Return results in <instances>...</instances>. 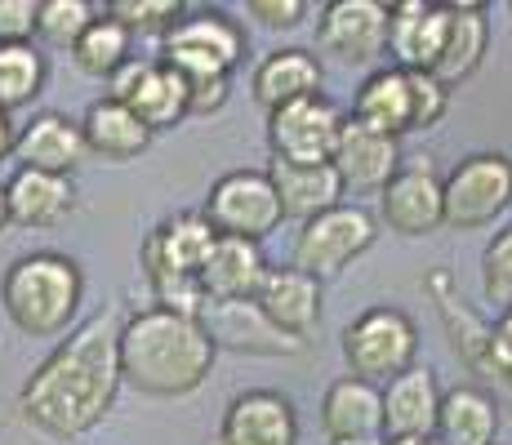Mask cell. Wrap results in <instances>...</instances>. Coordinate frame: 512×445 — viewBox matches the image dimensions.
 I'll return each mask as SVG.
<instances>
[{"instance_id":"1f68e13d","label":"cell","mask_w":512,"mask_h":445,"mask_svg":"<svg viewBox=\"0 0 512 445\" xmlns=\"http://www.w3.org/2000/svg\"><path fill=\"white\" fill-rule=\"evenodd\" d=\"M103 18L94 0H41V18H36V36L54 49H76L85 32Z\"/></svg>"},{"instance_id":"e575fe53","label":"cell","mask_w":512,"mask_h":445,"mask_svg":"<svg viewBox=\"0 0 512 445\" xmlns=\"http://www.w3.org/2000/svg\"><path fill=\"white\" fill-rule=\"evenodd\" d=\"M410 76V125L432 130L450 112V85H441L432 72H406Z\"/></svg>"},{"instance_id":"b9f144b4","label":"cell","mask_w":512,"mask_h":445,"mask_svg":"<svg viewBox=\"0 0 512 445\" xmlns=\"http://www.w3.org/2000/svg\"><path fill=\"white\" fill-rule=\"evenodd\" d=\"M383 445H437V441H419V437H401V441H383Z\"/></svg>"},{"instance_id":"d4e9b609","label":"cell","mask_w":512,"mask_h":445,"mask_svg":"<svg viewBox=\"0 0 512 445\" xmlns=\"http://www.w3.org/2000/svg\"><path fill=\"white\" fill-rule=\"evenodd\" d=\"M5 192H9V214H14L18 227H58L76 210V187L67 174L14 170Z\"/></svg>"},{"instance_id":"ac0fdd59","label":"cell","mask_w":512,"mask_h":445,"mask_svg":"<svg viewBox=\"0 0 512 445\" xmlns=\"http://www.w3.org/2000/svg\"><path fill=\"white\" fill-rule=\"evenodd\" d=\"M321 432L330 445L383 441V388L357 374H343L321 397Z\"/></svg>"},{"instance_id":"7402d4cb","label":"cell","mask_w":512,"mask_h":445,"mask_svg":"<svg viewBox=\"0 0 512 445\" xmlns=\"http://www.w3.org/2000/svg\"><path fill=\"white\" fill-rule=\"evenodd\" d=\"M321 81H326V67L312 49H272L259 67H254V98H259L268 112L277 107H290V103H303V98H317L321 94Z\"/></svg>"},{"instance_id":"603a6c76","label":"cell","mask_w":512,"mask_h":445,"mask_svg":"<svg viewBox=\"0 0 512 445\" xmlns=\"http://www.w3.org/2000/svg\"><path fill=\"white\" fill-rule=\"evenodd\" d=\"M81 130H85V143H90L94 156H103V161H134V156L147 152V143H152V125L143 121L134 107L116 103V98H94L90 107H85L81 116Z\"/></svg>"},{"instance_id":"83f0119b","label":"cell","mask_w":512,"mask_h":445,"mask_svg":"<svg viewBox=\"0 0 512 445\" xmlns=\"http://www.w3.org/2000/svg\"><path fill=\"white\" fill-rule=\"evenodd\" d=\"M268 276V259L254 241H236V236H219L210 263H205V299H254Z\"/></svg>"},{"instance_id":"3957f363","label":"cell","mask_w":512,"mask_h":445,"mask_svg":"<svg viewBox=\"0 0 512 445\" xmlns=\"http://www.w3.org/2000/svg\"><path fill=\"white\" fill-rule=\"evenodd\" d=\"M214 245H219V232L205 223V214H174V219L156 223L147 232L139 250V267H143V281L152 285L156 308H170L201 321L205 312L201 276Z\"/></svg>"},{"instance_id":"7a4b0ae2","label":"cell","mask_w":512,"mask_h":445,"mask_svg":"<svg viewBox=\"0 0 512 445\" xmlns=\"http://www.w3.org/2000/svg\"><path fill=\"white\" fill-rule=\"evenodd\" d=\"M214 348L210 330L196 316L170 308H139L121 325V374L143 397H187L210 379Z\"/></svg>"},{"instance_id":"ffe728a7","label":"cell","mask_w":512,"mask_h":445,"mask_svg":"<svg viewBox=\"0 0 512 445\" xmlns=\"http://www.w3.org/2000/svg\"><path fill=\"white\" fill-rule=\"evenodd\" d=\"M254 303H259V312L268 316L281 334L308 343V334L317 330V321H321V281L308 276L303 267H294V263L268 267V276H263Z\"/></svg>"},{"instance_id":"277c9868","label":"cell","mask_w":512,"mask_h":445,"mask_svg":"<svg viewBox=\"0 0 512 445\" xmlns=\"http://www.w3.org/2000/svg\"><path fill=\"white\" fill-rule=\"evenodd\" d=\"M85 294L81 263L54 250H36L9 263L0 281V308L32 339H54L72 325Z\"/></svg>"},{"instance_id":"ee69618b","label":"cell","mask_w":512,"mask_h":445,"mask_svg":"<svg viewBox=\"0 0 512 445\" xmlns=\"http://www.w3.org/2000/svg\"><path fill=\"white\" fill-rule=\"evenodd\" d=\"M508 14H512V0H508Z\"/></svg>"},{"instance_id":"60d3db41","label":"cell","mask_w":512,"mask_h":445,"mask_svg":"<svg viewBox=\"0 0 512 445\" xmlns=\"http://www.w3.org/2000/svg\"><path fill=\"white\" fill-rule=\"evenodd\" d=\"M14 223V214H9V192H5V183H0V232Z\"/></svg>"},{"instance_id":"9c48e42d","label":"cell","mask_w":512,"mask_h":445,"mask_svg":"<svg viewBox=\"0 0 512 445\" xmlns=\"http://www.w3.org/2000/svg\"><path fill=\"white\" fill-rule=\"evenodd\" d=\"M343 121H348V116H343L326 94L268 112L272 161H285V165H330L334 161V147H339V134H343Z\"/></svg>"},{"instance_id":"30bf717a","label":"cell","mask_w":512,"mask_h":445,"mask_svg":"<svg viewBox=\"0 0 512 445\" xmlns=\"http://www.w3.org/2000/svg\"><path fill=\"white\" fill-rule=\"evenodd\" d=\"M161 58L174 72H236L245 58V32L223 9H196L161 41Z\"/></svg>"},{"instance_id":"74e56055","label":"cell","mask_w":512,"mask_h":445,"mask_svg":"<svg viewBox=\"0 0 512 445\" xmlns=\"http://www.w3.org/2000/svg\"><path fill=\"white\" fill-rule=\"evenodd\" d=\"M245 14L259 18L263 27H281V32H290V27H299L303 18H308V5H303V0H250Z\"/></svg>"},{"instance_id":"836d02e7","label":"cell","mask_w":512,"mask_h":445,"mask_svg":"<svg viewBox=\"0 0 512 445\" xmlns=\"http://www.w3.org/2000/svg\"><path fill=\"white\" fill-rule=\"evenodd\" d=\"M481 294L486 303L512 312V223L490 236V245L481 250Z\"/></svg>"},{"instance_id":"8d00e7d4","label":"cell","mask_w":512,"mask_h":445,"mask_svg":"<svg viewBox=\"0 0 512 445\" xmlns=\"http://www.w3.org/2000/svg\"><path fill=\"white\" fill-rule=\"evenodd\" d=\"M41 0H0V45H27L36 36Z\"/></svg>"},{"instance_id":"d590c367","label":"cell","mask_w":512,"mask_h":445,"mask_svg":"<svg viewBox=\"0 0 512 445\" xmlns=\"http://www.w3.org/2000/svg\"><path fill=\"white\" fill-rule=\"evenodd\" d=\"M183 81H187V98H192V116L219 112V107L228 103V94H232V76L228 72H187Z\"/></svg>"},{"instance_id":"5bb4252c","label":"cell","mask_w":512,"mask_h":445,"mask_svg":"<svg viewBox=\"0 0 512 445\" xmlns=\"http://www.w3.org/2000/svg\"><path fill=\"white\" fill-rule=\"evenodd\" d=\"M219 445H299L294 401L277 388H245L219 419Z\"/></svg>"},{"instance_id":"e0dca14e","label":"cell","mask_w":512,"mask_h":445,"mask_svg":"<svg viewBox=\"0 0 512 445\" xmlns=\"http://www.w3.org/2000/svg\"><path fill=\"white\" fill-rule=\"evenodd\" d=\"M330 165L339 170L348 192H383L392 183V174L401 170V147L392 134H379L370 125H361L357 116H348Z\"/></svg>"},{"instance_id":"ba28073f","label":"cell","mask_w":512,"mask_h":445,"mask_svg":"<svg viewBox=\"0 0 512 445\" xmlns=\"http://www.w3.org/2000/svg\"><path fill=\"white\" fill-rule=\"evenodd\" d=\"M374 236H379V219L370 210H361V205L343 201L321 214V219L299 227V236H294V267H303L317 281H330V276H339L352 259H361L370 250Z\"/></svg>"},{"instance_id":"4fadbf2b","label":"cell","mask_w":512,"mask_h":445,"mask_svg":"<svg viewBox=\"0 0 512 445\" xmlns=\"http://www.w3.org/2000/svg\"><path fill=\"white\" fill-rule=\"evenodd\" d=\"M379 223L397 236H432L446 227V174H437L428 161L401 165L379 192Z\"/></svg>"},{"instance_id":"2e32d148","label":"cell","mask_w":512,"mask_h":445,"mask_svg":"<svg viewBox=\"0 0 512 445\" xmlns=\"http://www.w3.org/2000/svg\"><path fill=\"white\" fill-rule=\"evenodd\" d=\"M441 392L437 370L432 365H410L406 374L383 388V437L401 441V437H419V441H437V419H441Z\"/></svg>"},{"instance_id":"7c38bea8","label":"cell","mask_w":512,"mask_h":445,"mask_svg":"<svg viewBox=\"0 0 512 445\" xmlns=\"http://www.w3.org/2000/svg\"><path fill=\"white\" fill-rule=\"evenodd\" d=\"M392 5L383 0H330L317 18V45L348 67H366L388 49Z\"/></svg>"},{"instance_id":"ab89813d","label":"cell","mask_w":512,"mask_h":445,"mask_svg":"<svg viewBox=\"0 0 512 445\" xmlns=\"http://www.w3.org/2000/svg\"><path fill=\"white\" fill-rule=\"evenodd\" d=\"M14 143H18L14 121H9V112H0V161H9V156H14Z\"/></svg>"},{"instance_id":"8fae6325","label":"cell","mask_w":512,"mask_h":445,"mask_svg":"<svg viewBox=\"0 0 512 445\" xmlns=\"http://www.w3.org/2000/svg\"><path fill=\"white\" fill-rule=\"evenodd\" d=\"M107 98L134 107L152 130H174L192 116V98H187V81L165 63L161 54L156 58H130L121 72L107 81Z\"/></svg>"},{"instance_id":"5b68a950","label":"cell","mask_w":512,"mask_h":445,"mask_svg":"<svg viewBox=\"0 0 512 445\" xmlns=\"http://www.w3.org/2000/svg\"><path fill=\"white\" fill-rule=\"evenodd\" d=\"M415 352H419V325L401 308H392V303L366 308L343 330V361L366 383H383L388 388L397 374L419 365Z\"/></svg>"},{"instance_id":"484cf974","label":"cell","mask_w":512,"mask_h":445,"mask_svg":"<svg viewBox=\"0 0 512 445\" xmlns=\"http://www.w3.org/2000/svg\"><path fill=\"white\" fill-rule=\"evenodd\" d=\"M499 401L486 388H459L446 392L437 419V445H499Z\"/></svg>"},{"instance_id":"cb8c5ba5","label":"cell","mask_w":512,"mask_h":445,"mask_svg":"<svg viewBox=\"0 0 512 445\" xmlns=\"http://www.w3.org/2000/svg\"><path fill=\"white\" fill-rule=\"evenodd\" d=\"M268 174H272V183H277L285 219H299V227L321 219V214L334 210V205H343V192H348L334 165H285V161H272Z\"/></svg>"},{"instance_id":"d6a6232c","label":"cell","mask_w":512,"mask_h":445,"mask_svg":"<svg viewBox=\"0 0 512 445\" xmlns=\"http://www.w3.org/2000/svg\"><path fill=\"white\" fill-rule=\"evenodd\" d=\"M107 14L125 27L130 36H170L183 23V5L179 0H107Z\"/></svg>"},{"instance_id":"7bdbcfd3","label":"cell","mask_w":512,"mask_h":445,"mask_svg":"<svg viewBox=\"0 0 512 445\" xmlns=\"http://www.w3.org/2000/svg\"><path fill=\"white\" fill-rule=\"evenodd\" d=\"M383 441H388V437H383ZM383 441H352V445H383Z\"/></svg>"},{"instance_id":"f546056e","label":"cell","mask_w":512,"mask_h":445,"mask_svg":"<svg viewBox=\"0 0 512 445\" xmlns=\"http://www.w3.org/2000/svg\"><path fill=\"white\" fill-rule=\"evenodd\" d=\"M130 45H134V36L125 32L121 23H116L112 14L103 9V18L90 27V32L76 41L72 49V58H76V67H81L85 76H98V81H112L116 72H121L125 63H130Z\"/></svg>"},{"instance_id":"f1b7e54d","label":"cell","mask_w":512,"mask_h":445,"mask_svg":"<svg viewBox=\"0 0 512 445\" xmlns=\"http://www.w3.org/2000/svg\"><path fill=\"white\" fill-rule=\"evenodd\" d=\"M490 49V18H486V5H450V32H446V49H441L437 67H432V76H437L441 85H464L472 72L481 67V58H486Z\"/></svg>"},{"instance_id":"9a60e30c","label":"cell","mask_w":512,"mask_h":445,"mask_svg":"<svg viewBox=\"0 0 512 445\" xmlns=\"http://www.w3.org/2000/svg\"><path fill=\"white\" fill-rule=\"evenodd\" d=\"M201 325L210 330L214 348H232V352H250V356H294L308 348L303 339L281 334L259 312L254 299H205Z\"/></svg>"},{"instance_id":"44dd1931","label":"cell","mask_w":512,"mask_h":445,"mask_svg":"<svg viewBox=\"0 0 512 445\" xmlns=\"http://www.w3.org/2000/svg\"><path fill=\"white\" fill-rule=\"evenodd\" d=\"M14 156H18V170H45V174L72 178L76 165L90 156V143H85L81 121H72L63 112H36L18 130Z\"/></svg>"},{"instance_id":"6da1fadb","label":"cell","mask_w":512,"mask_h":445,"mask_svg":"<svg viewBox=\"0 0 512 445\" xmlns=\"http://www.w3.org/2000/svg\"><path fill=\"white\" fill-rule=\"evenodd\" d=\"M121 383V325L112 312H98L27 374L18 410L49 437H85L112 410Z\"/></svg>"},{"instance_id":"f35d334b","label":"cell","mask_w":512,"mask_h":445,"mask_svg":"<svg viewBox=\"0 0 512 445\" xmlns=\"http://www.w3.org/2000/svg\"><path fill=\"white\" fill-rule=\"evenodd\" d=\"M490 370L504 374L512 383V312H504L495 321V339H490Z\"/></svg>"},{"instance_id":"4dcf8cb0","label":"cell","mask_w":512,"mask_h":445,"mask_svg":"<svg viewBox=\"0 0 512 445\" xmlns=\"http://www.w3.org/2000/svg\"><path fill=\"white\" fill-rule=\"evenodd\" d=\"M45 54L32 41L27 45H0V112L27 107L45 89Z\"/></svg>"},{"instance_id":"d6986e66","label":"cell","mask_w":512,"mask_h":445,"mask_svg":"<svg viewBox=\"0 0 512 445\" xmlns=\"http://www.w3.org/2000/svg\"><path fill=\"white\" fill-rule=\"evenodd\" d=\"M450 32V5H428V0H397L388 27V54L397 58L401 72H432L446 49Z\"/></svg>"},{"instance_id":"52a82bcc","label":"cell","mask_w":512,"mask_h":445,"mask_svg":"<svg viewBox=\"0 0 512 445\" xmlns=\"http://www.w3.org/2000/svg\"><path fill=\"white\" fill-rule=\"evenodd\" d=\"M512 205V156L472 152L446 174V227L481 232Z\"/></svg>"},{"instance_id":"4316f807","label":"cell","mask_w":512,"mask_h":445,"mask_svg":"<svg viewBox=\"0 0 512 445\" xmlns=\"http://www.w3.org/2000/svg\"><path fill=\"white\" fill-rule=\"evenodd\" d=\"M352 116L379 134H392V138L410 134L415 130V125H410V76L401 72L397 63L370 72L366 81H361L357 98H352Z\"/></svg>"},{"instance_id":"8992f818","label":"cell","mask_w":512,"mask_h":445,"mask_svg":"<svg viewBox=\"0 0 512 445\" xmlns=\"http://www.w3.org/2000/svg\"><path fill=\"white\" fill-rule=\"evenodd\" d=\"M201 214L219 236H236V241H254V245L277 232L285 219L277 183H272L268 170H232L214 178Z\"/></svg>"}]
</instances>
